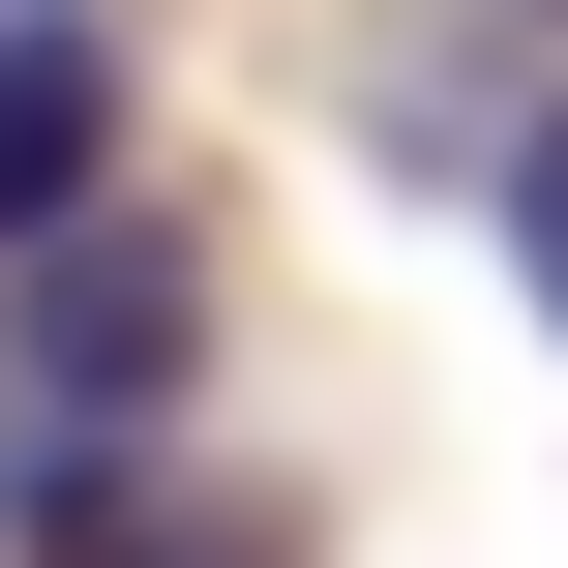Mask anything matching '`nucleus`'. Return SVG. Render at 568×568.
I'll return each mask as SVG.
<instances>
[{
	"label": "nucleus",
	"mask_w": 568,
	"mask_h": 568,
	"mask_svg": "<svg viewBox=\"0 0 568 568\" xmlns=\"http://www.w3.org/2000/svg\"><path fill=\"white\" fill-rule=\"evenodd\" d=\"M0 568H300V539L180 449H0Z\"/></svg>",
	"instance_id": "2"
},
{
	"label": "nucleus",
	"mask_w": 568,
	"mask_h": 568,
	"mask_svg": "<svg viewBox=\"0 0 568 568\" xmlns=\"http://www.w3.org/2000/svg\"><path fill=\"white\" fill-rule=\"evenodd\" d=\"M479 210H509V270H539V329H568V90L509 120V150H479Z\"/></svg>",
	"instance_id": "4"
},
{
	"label": "nucleus",
	"mask_w": 568,
	"mask_h": 568,
	"mask_svg": "<svg viewBox=\"0 0 568 568\" xmlns=\"http://www.w3.org/2000/svg\"><path fill=\"white\" fill-rule=\"evenodd\" d=\"M180 389H210V240L180 210L0 240V449H180Z\"/></svg>",
	"instance_id": "1"
},
{
	"label": "nucleus",
	"mask_w": 568,
	"mask_h": 568,
	"mask_svg": "<svg viewBox=\"0 0 568 568\" xmlns=\"http://www.w3.org/2000/svg\"><path fill=\"white\" fill-rule=\"evenodd\" d=\"M120 210V30L90 0H0V240Z\"/></svg>",
	"instance_id": "3"
}]
</instances>
